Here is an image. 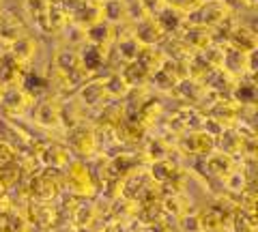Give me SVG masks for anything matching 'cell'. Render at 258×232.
<instances>
[{"mask_svg": "<svg viewBox=\"0 0 258 232\" xmlns=\"http://www.w3.org/2000/svg\"><path fill=\"white\" fill-rule=\"evenodd\" d=\"M78 60H80V65H82L86 71H97L103 65V60H106V50H103L101 45L86 43L82 54L78 56Z\"/></svg>", "mask_w": 258, "mask_h": 232, "instance_id": "cell-5", "label": "cell"}, {"mask_svg": "<svg viewBox=\"0 0 258 232\" xmlns=\"http://www.w3.org/2000/svg\"><path fill=\"white\" fill-rule=\"evenodd\" d=\"M140 50H142V47H140V43L136 41L134 37H132V39H123V41H120V45H118V54L123 56L127 62H136V60H138Z\"/></svg>", "mask_w": 258, "mask_h": 232, "instance_id": "cell-14", "label": "cell"}, {"mask_svg": "<svg viewBox=\"0 0 258 232\" xmlns=\"http://www.w3.org/2000/svg\"><path fill=\"white\" fill-rule=\"evenodd\" d=\"M37 118H39V123L45 125V127H56L60 123V110L54 106V103H43L41 108H39L37 112Z\"/></svg>", "mask_w": 258, "mask_h": 232, "instance_id": "cell-12", "label": "cell"}, {"mask_svg": "<svg viewBox=\"0 0 258 232\" xmlns=\"http://www.w3.org/2000/svg\"><path fill=\"white\" fill-rule=\"evenodd\" d=\"M209 41H211V33L207 28L189 26V30L185 33V43H191L194 47H207Z\"/></svg>", "mask_w": 258, "mask_h": 232, "instance_id": "cell-13", "label": "cell"}, {"mask_svg": "<svg viewBox=\"0 0 258 232\" xmlns=\"http://www.w3.org/2000/svg\"><path fill=\"white\" fill-rule=\"evenodd\" d=\"M91 3H97V5H103V3H106V0H91Z\"/></svg>", "mask_w": 258, "mask_h": 232, "instance_id": "cell-18", "label": "cell"}, {"mask_svg": "<svg viewBox=\"0 0 258 232\" xmlns=\"http://www.w3.org/2000/svg\"><path fill=\"white\" fill-rule=\"evenodd\" d=\"M24 73V67L11 54L0 56V89H13Z\"/></svg>", "mask_w": 258, "mask_h": 232, "instance_id": "cell-2", "label": "cell"}, {"mask_svg": "<svg viewBox=\"0 0 258 232\" xmlns=\"http://www.w3.org/2000/svg\"><path fill=\"white\" fill-rule=\"evenodd\" d=\"M127 5L123 0H106L101 5V15H103V22H108L110 26H114L118 22H125L127 18Z\"/></svg>", "mask_w": 258, "mask_h": 232, "instance_id": "cell-6", "label": "cell"}, {"mask_svg": "<svg viewBox=\"0 0 258 232\" xmlns=\"http://www.w3.org/2000/svg\"><path fill=\"white\" fill-rule=\"evenodd\" d=\"M11 56L13 58H18L20 62L24 60H30L32 56H35V43L30 41L28 37H20V39H15V41L11 43Z\"/></svg>", "mask_w": 258, "mask_h": 232, "instance_id": "cell-11", "label": "cell"}, {"mask_svg": "<svg viewBox=\"0 0 258 232\" xmlns=\"http://www.w3.org/2000/svg\"><path fill=\"white\" fill-rule=\"evenodd\" d=\"M0 101L5 103V108L9 110H22L28 103V93L24 89H5L3 95H0Z\"/></svg>", "mask_w": 258, "mask_h": 232, "instance_id": "cell-10", "label": "cell"}, {"mask_svg": "<svg viewBox=\"0 0 258 232\" xmlns=\"http://www.w3.org/2000/svg\"><path fill=\"white\" fill-rule=\"evenodd\" d=\"M99 22H103V15H101V5H97V3H86L84 0L74 11V24H78V26L84 30Z\"/></svg>", "mask_w": 258, "mask_h": 232, "instance_id": "cell-3", "label": "cell"}, {"mask_svg": "<svg viewBox=\"0 0 258 232\" xmlns=\"http://www.w3.org/2000/svg\"><path fill=\"white\" fill-rule=\"evenodd\" d=\"M226 18V7L222 3H200L191 13H187V20L191 22V26H213V24H220Z\"/></svg>", "mask_w": 258, "mask_h": 232, "instance_id": "cell-1", "label": "cell"}, {"mask_svg": "<svg viewBox=\"0 0 258 232\" xmlns=\"http://www.w3.org/2000/svg\"><path fill=\"white\" fill-rule=\"evenodd\" d=\"M183 15H185V13H181V11L170 9V7H164V9H161L153 20H155V22L159 24V28L166 33V30H174V28H179V26H181Z\"/></svg>", "mask_w": 258, "mask_h": 232, "instance_id": "cell-9", "label": "cell"}, {"mask_svg": "<svg viewBox=\"0 0 258 232\" xmlns=\"http://www.w3.org/2000/svg\"><path fill=\"white\" fill-rule=\"evenodd\" d=\"M112 33H114V26H110L108 22H99L95 26L86 28V39H88V43L103 47V43H108L112 39Z\"/></svg>", "mask_w": 258, "mask_h": 232, "instance_id": "cell-8", "label": "cell"}, {"mask_svg": "<svg viewBox=\"0 0 258 232\" xmlns=\"http://www.w3.org/2000/svg\"><path fill=\"white\" fill-rule=\"evenodd\" d=\"M161 37H164V30L159 28V24L153 20V18H147L144 22H140L138 26H136V35H134V39H136V41H138L140 45L151 47L153 43H157Z\"/></svg>", "mask_w": 258, "mask_h": 232, "instance_id": "cell-4", "label": "cell"}, {"mask_svg": "<svg viewBox=\"0 0 258 232\" xmlns=\"http://www.w3.org/2000/svg\"><path fill=\"white\" fill-rule=\"evenodd\" d=\"M237 97H239L241 101H254V86H252V84H243V86H239Z\"/></svg>", "mask_w": 258, "mask_h": 232, "instance_id": "cell-17", "label": "cell"}, {"mask_svg": "<svg viewBox=\"0 0 258 232\" xmlns=\"http://www.w3.org/2000/svg\"><path fill=\"white\" fill-rule=\"evenodd\" d=\"M230 41H232V45H235V50L241 52V54H249V52L256 50V35L247 26L237 28L235 33L230 35Z\"/></svg>", "mask_w": 258, "mask_h": 232, "instance_id": "cell-7", "label": "cell"}, {"mask_svg": "<svg viewBox=\"0 0 258 232\" xmlns=\"http://www.w3.org/2000/svg\"><path fill=\"white\" fill-rule=\"evenodd\" d=\"M140 3H142V9H144V13H147L149 18H155V15L166 7L164 0H140Z\"/></svg>", "mask_w": 258, "mask_h": 232, "instance_id": "cell-16", "label": "cell"}, {"mask_svg": "<svg viewBox=\"0 0 258 232\" xmlns=\"http://www.w3.org/2000/svg\"><path fill=\"white\" fill-rule=\"evenodd\" d=\"M164 3H166V7H170V9H176L181 13H191L203 0H164Z\"/></svg>", "mask_w": 258, "mask_h": 232, "instance_id": "cell-15", "label": "cell"}]
</instances>
